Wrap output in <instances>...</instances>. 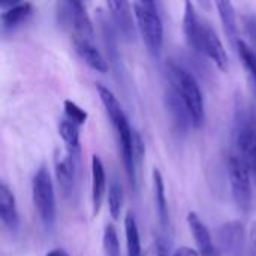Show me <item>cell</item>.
<instances>
[{
	"label": "cell",
	"instance_id": "6da1fadb",
	"mask_svg": "<svg viewBox=\"0 0 256 256\" xmlns=\"http://www.w3.org/2000/svg\"><path fill=\"white\" fill-rule=\"evenodd\" d=\"M100 102L110 117V122L116 130L120 148H122V159H123V165H124V171L126 176L129 178V183L132 186V189H136V183H138V165L142 162V156H144V144L140 136V134H136L132 128L130 123L128 120L126 112L123 111L122 104L118 102V99L114 96V93L102 86L98 84L96 86Z\"/></svg>",
	"mask_w": 256,
	"mask_h": 256
},
{
	"label": "cell",
	"instance_id": "7a4b0ae2",
	"mask_svg": "<svg viewBox=\"0 0 256 256\" xmlns=\"http://www.w3.org/2000/svg\"><path fill=\"white\" fill-rule=\"evenodd\" d=\"M183 30L189 46L195 52L212 60L216 64V68H219L222 72L228 70L230 58L220 36L208 21L202 20L198 15L195 4L192 2L184 3Z\"/></svg>",
	"mask_w": 256,
	"mask_h": 256
},
{
	"label": "cell",
	"instance_id": "3957f363",
	"mask_svg": "<svg viewBox=\"0 0 256 256\" xmlns=\"http://www.w3.org/2000/svg\"><path fill=\"white\" fill-rule=\"evenodd\" d=\"M166 75L170 87L176 92V94L186 106L194 128L200 129L206 122V108L202 92L196 78L190 70H188L184 66L174 60L166 62Z\"/></svg>",
	"mask_w": 256,
	"mask_h": 256
},
{
	"label": "cell",
	"instance_id": "277c9868",
	"mask_svg": "<svg viewBox=\"0 0 256 256\" xmlns=\"http://www.w3.org/2000/svg\"><path fill=\"white\" fill-rule=\"evenodd\" d=\"M136 28L141 38L153 56H158L164 45V21L158 10V4L148 0H140L132 3Z\"/></svg>",
	"mask_w": 256,
	"mask_h": 256
},
{
	"label": "cell",
	"instance_id": "5b68a950",
	"mask_svg": "<svg viewBox=\"0 0 256 256\" xmlns=\"http://www.w3.org/2000/svg\"><path fill=\"white\" fill-rule=\"evenodd\" d=\"M32 198L34 208L46 230H51L56 224L57 206L56 190L50 171L46 166H40L32 180Z\"/></svg>",
	"mask_w": 256,
	"mask_h": 256
},
{
	"label": "cell",
	"instance_id": "8992f818",
	"mask_svg": "<svg viewBox=\"0 0 256 256\" xmlns=\"http://www.w3.org/2000/svg\"><path fill=\"white\" fill-rule=\"evenodd\" d=\"M57 21L58 24L69 30L74 38L93 40L94 28L93 22L87 14L86 4L76 0H64L57 3Z\"/></svg>",
	"mask_w": 256,
	"mask_h": 256
},
{
	"label": "cell",
	"instance_id": "52a82bcc",
	"mask_svg": "<svg viewBox=\"0 0 256 256\" xmlns=\"http://www.w3.org/2000/svg\"><path fill=\"white\" fill-rule=\"evenodd\" d=\"M228 178L237 208L248 213L252 206V176L237 153H232L228 159Z\"/></svg>",
	"mask_w": 256,
	"mask_h": 256
},
{
	"label": "cell",
	"instance_id": "ba28073f",
	"mask_svg": "<svg viewBox=\"0 0 256 256\" xmlns=\"http://www.w3.org/2000/svg\"><path fill=\"white\" fill-rule=\"evenodd\" d=\"M236 142L237 154L248 166L256 183V123L252 117H242L236 132Z\"/></svg>",
	"mask_w": 256,
	"mask_h": 256
},
{
	"label": "cell",
	"instance_id": "9c48e42d",
	"mask_svg": "<svg viewBox=\"0 0 256 256\" xmlns=\"http://www.w3.org/2000/svg\"><path fill=\"white\" fill-rule=\"evenodd\" d=\"M106 6L111 12L112 21L118 33L126 39H132L135 36V26H136L135 14L132 12L134 10L132 4L124 0H110Z\"/></svg>",
	"mask_w": 256,
	"mask_h": 256
},
{
	"label": "cell",
	"instance_id": "30bf717a",
	"mask_svg": "<svg viewBox=\"0 0 256 256\" xmlns=\"http://www.w3.org/2000/svg\"><path fill=\"white\" fill-rule=\"evenodd\" d=\"M186 220H188L189 230L195 238L198 254L201 256H219V249L216 248L213 237H212L207 225L201 220V218L195 212H189Z\"/></svg>",
	"mask_w": 256,
	"mask_h": 256
},
{
	"label": "cell",
	"instance_id": "8fae6325",
	"mask_svg": "<svg viewBox=\"0 0 256 256\" xmlns=\"http://www.w3.org/2000/svg\"><path fill=\"white\" fill-rule=\"evenodd\" d=\"M76 159L72 153L68 150L62 158H57L56 160V178L58 183V188L64 196H69L74 192L75 188V178H76Z\"/></svg>",
	"mask_w": 256,
	"mask_h": 256
},
{
	"label": "cell",
	"instance_id": "7c38bea8",
	"mask_svg": "<svg viewBox=\"0 0 256 256\" xmlns=\"http://www.w3.org/2000/svg\"><path fill=\"white\" fill-rule=\"evenodd\" d=\"M74 46L76 54L80 56V58L94 72L99 74H106L110 69V64L106 62V58L104 57V54L94 46L93 40L88 39H81V38H74L72 39Z\"/></svg>",
	"mask_w": 256,
	"mask_h": 256
},
{
	"label": "cell",
	"instance_id": "4fadbf2b",
	"mask_svg": "<svg viewBox=\"0 0 256 256\" xmlns=\"http://www.w3.org/2000/svg\"><path fill=\"white\" fill-rule=\"evenodd\" d=\"M243 225L240 222H228L219 231V252L228 256H240L243 250Z\"/></svg>",
	"mask_w": 256,
	"mask_h": 256
},
{
	"label": "cell",
	"instance_id": "5bb4252c",
	"mask_svg": "<svg viewBox=\"0 0 256 256\" xmlns=\"http://www.w3.org/2000/svg\"><path fill=\"white\" fill-rule=\"evenodd\" d=\"M106 189V172L102 159L98 154L92 156V212L98 216L105 198Z\"/></svg>",
	"mask_w": 256,
	"mask_h": 256
},
{
	"label": "cell",
	"instance_id": "9a60e30c",
	"mask_svg": "<svg viewBox=\"0 0 256 256\" xmlns=\"http://www.w3.org/2000/svg\"><path fill=\"white\" fill-rule=\"evenodd\" d=\"M0 220L2 225L10 232H15L20 228V213L16 208V200L6 183L0 184Z\"/></svg>",
	"mask_w": 256,
	"mask_h": 256
},
{
	"label": "cell",
	"instance_id": "2e32d148",
	"mask_svg": "<svg viewBox=\"0 0 256 256\" xmlns=\"http://www.w3.org/2000/svg\"><path fill=\"white\" fill-rule=\"evenodd\" d=\"M0 8L3 9L0 15L3 30H12L26 21L33 14V4L28 2H9L2 3Z\"/></svg>",
	"mask_w": 256,
	"mask_h": 256
},
{
	"label": "cell",
	"instance_id": "e0dca14e",
	"mask_svg": "<svg viewBox=\"0 0 256 256\" xmlns=\"http://www.w3.org/2000/svg\"><path fill=\"white\" fill-rule=\"evenodd\" d=\"M166 108H168L171 120H172V123H174V126L177 128L178 132H186L189 126L194 128L190 116H189L186 106L183 105V102L180 100V98L176 94V92L171 87L166 92Z\"/></svg>",
	"mask_w": 256,
	"mask_h": 256
},
{
	"label": "cell",
	"instance_id": "ac0fdd59",
	"mask_svg": "<svg viewBox=\"0 0 256 256\" xmlns=\"http://www.w3.org/2000/svg\"><path fill=\"white\" fill-rule=\"evenodd\" d=\"M153 195H154V204H156V212L159 216L160 226L166 230L170 225V210H168V201L165 192V182L162 172L158 168L153 170Z\"/></svg>",
	"mask_w": 256,
	"mask_h": 256
},
{
	"label": "cell",
	"instance_id": "d6986e66",
	"mask_svg": "<svg viewBox=\"0 0 256 256\" xmlns=\"http://www.w3.org/2000/svg\"><path fill=\"white\" fill-rule=\"evenodd\" d=\"M216 8L219 10V16H220L222 24H224L225 33L228 34L231 42L236 45L240 38H238L237 14H236L234 4L231 2H228V0H224V2H216Z\"/></svg>",
	"mask_w": 256,
	"mask_h": 256
},
{
	"label": "cell",
	"instance_id": "ffe728a7",
	"mask_svg": "<svg viewBox=\"0 0 256 256\" xmlns=\"http://www.w3.org/2000/svg\"><path fill=\"white\" fill-rule=\"evenodd\" d=\"M124 236H126L128 256H144L142 248H141L138 224H136V219L132 212H128L124 216Z\"/></svg>",
	"mask_w": 256,
	"mask_h": 256
},
{
	"label": "cell",
	"instance_id": "44dd1931",
	"mask_svg": "<svg viewBox=\"0 0 256 256\" xmlns=\"http://www.w3.org/2000/svg\"><path fill=\"white\" fill-rule=\"evenodd\" d=\"M58 135L62 136L63 142L66 144V150L72 153L75 158L80 156V126L68 120L66 117L58 124Z\"/></svg>",
	"mask_w": 256,
	"mask_h": 256
},
{
	"label": "cell",
	"instance_id": "7402d4cb",
	"mask_svg": "<svg viewBox=\"0 0 256 256\" xmlns=\"http://www.w3.org/2000/svg\"><path fill=\"white\" fill-rule=\"evenodd\" d=\"M237 46V52L240 56V60L254 84L256 90V52L255 50L250 46V44H248L246 40L243 39H238V42L236 44Z\"/></svg>",
	"mask_w": 256,
	"mask_h": 256
},
{
	"label": "cell",
	"instance_id": "603a6c76",
	"mask_svg": "<svg viewBox=\"0 0 256 256\" xmlns=\"http://www.w3.org/2000/svg\"><path fill=\"white\" fill-rule=\"evenodd\" d=\"M123 202H124V195H123V188L118 180H112L110 188H108V208L110 214L112 219H118L123 210Z\"/></svg>",
	"mask_w": 256,
	"mask_h": 256
},
{
	"label": "cell",
	"instance_id": "cb8c5ba5",
	"mask_svg": "<svg viewBox=\"0 0 256 256\" xmlns=\"http://www.w3.org/2000/svg\"><path fill=\"white\" fill-rule=\"evenodd\" d=\"M104 250L106 256H120V243L118 236L116 231V226L112 224H108L104 230Z\"/></svg>",
	"mask_w": 256,
	"mask_h": 256
},
{
	"label": "cell",
	"instance_id": "d4e9b609",
	"mask_svg": "<svg viewBox=\"0 0 256 256\" xmlns=\"http://www.w3.org/2000/svg\"><path fill=\"white\" fill-rule=\"evenodd\" d=\"M63 108H64V117L68 120H70L72 123L78 124V126H82L88 118L87 111L84 108H81L78 104H75L74 100L66 99L64 104H63Z\"/></svg>",
	"mask_w": 256,
	"mask_h": 256
},
{
	"label": "cell",
	"instance_id": "484cf974",
	"mask_svg": "<svg viewBox=\"0 0 256 256\" xmlns=\"http://www.w3.org/2000/svg\"><path fill=\"white\" fill-rule=\"evenodd\" d=\"M249 242H250V255L256 256V220L252 222V225H250Z\"/></svg>",
	"mask_w": 256,
	"mask_h": 256
},
{
	"label": "cell",
	"instance_id": "4316f807",
	"mask_svg": "<svg viewBox=\"0 0 256 256\" xmlns=\"http://www.w3.org/2000/svg\"><path fill=\"white\" fill-rule=\"evenodd\" d=\"M172 256H201L198 254V250L192 249V248H188V246H183V248H178Z\"/></svg>",
	"mask_w": 256,
	"mask_h": 256
},
{
	"label": "cell",
	"instance_id": "83f0119b",
	"mask_svg": "<svg viewBox=\"0 0 256 256\" xmlns=\"http://www.w3.org/2000/svg\"><path fill=\"white\" fill-rule=\"evenodd\" d=\"M153 256H166V248L164 244V242H158L156 246H154V255Z\"/></svg>",
	"mask_w": 256,
	"mask_h": 256
},
{
	"label": "cell",
	"instance_id": "f1b7e54d",
	"mask_svg": "<svg viewBox=\"0 0 256 256\" xmlns=\"http://www.w3.org/2000/svg\"><path fill=\"white\" fill-rule=\"evenodd\" d=\"M45 256H69V255H68V252H66V250H63V249H52V250H50V252H48Z\"/></svg>",
	"mask_w": 256,
	"mask_h": 256
},
{
	"label": "cell",
	"instance_id": "f546056e",
	"mask_svg": "<svg viewBox=\"0 0 256 256\" xmlns=\"http://www.w3.org/2000/svg\"><path fill=\"white\" fill-rule=\"evenodd\" d=\"M255 52H256V50H255Z\"/></svg>",
	"mask_w": 256,
	"mask_h": 256
}]
</instances>
